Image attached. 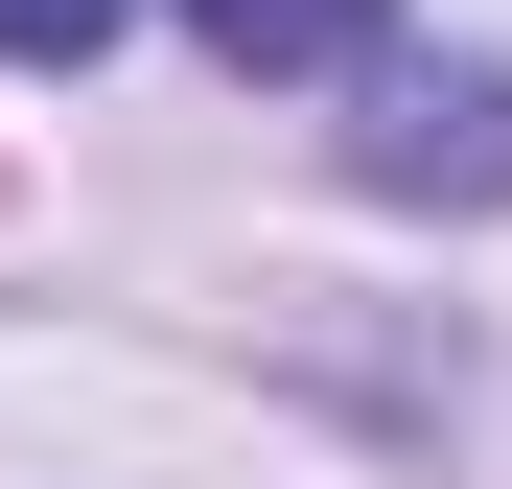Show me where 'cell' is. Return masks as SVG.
Returning <instances> with one entry per match:
<instances>
[{"mask_svg": "<svg viewBox=\"0 0 512 489\" xmlns=\"http://www.w3.org/2000/svg\"><path fill=\"white\" fill-rule=\"evenodd\" d=\"M350 187H396V210H512V70H373Z\"/></svg>", "mask_w": 512, "mask_h": 489, "instance_id": "cell-1", "label": "cell"}, {"mask_svg": "<svg viewBox=\"0 0 512 489\" xmlns=\"http://www.w3.org/2000/svg\"><path fill=\"white\" fill-rule=\"evenodd\" d=\"M0 47H24V70H94V47H117V0H0Z\"/></svg>", "mask_w": 512, "mask_h": 489, "instance_id": "cell-3", "label": "cell"}, {"mask_svg": "<svg viewBox=\"0 0 512 489\" xmlns=\"http://www.w3.org/2000/svg\"><path fill=\"white\" fill-rule=\"evenodd\" d=\"M373 24H396V0H187V47H210V70H350Z\"/></svg>", "mask_w": 512, "mask_h": 489, "instance_id": "cell-2", "label": "cell"}]
</instances>
